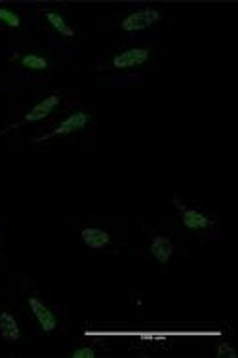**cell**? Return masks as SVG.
<instances>
[{
    "mask_svg": "<svg viewBox=\"0 0 238 358\" xmlns=\"http://www.w3.org/2000/svg\"><path fill=\"white\" fill-rule=\"evenodd\" d=\"M25 315L42 336H55L63 330L65 315L59 305L50 301L41 292H29L23 297Z\"/></svg>",
    "mask_w": 238,
    "mask_h": 358,
    "instance_id": "6da1fadb",
    "label": "cell"
},
{
    "mask_svg": "<svg viewBox=\"0 0 238 358\" xmlns=\"http://www.w3.org/2000/svg\"><path fill=\"white\" fill-rule=\"evenodd\" d=\"M172 206L177 212L179 223L185 231H189L195 236H214L218 234V223H219V214L218 212H210L202 206L197 204H190L181 196L174 194L172 196Z\"/></svg>",
    "mask_w": 238,
    "mask_h": 358,
    "instance_id": "7a4b0ae2",
    "label": "cell"
},
{
    "mask_svg": "<svg viewBox=\"0 0 238 358\" xmlns=\"http://www.w3.org/2000/svg\"><path fill=\"white\" fill-rule=\"evenodd\" d=\"M155 54L153 44H136V46H124L116 50L115 54L109 55V59L105 62L103 69L109 73H118V75H128L141 71L147 63H150Z\"/></svg>",
    "mask_w": 238,
    "mask_h": 358,
    "instance_id": "3957f363",
    "label": "cell"
},
{
    "mask_svg": "<svg viewBox=\"0 0 238 358\" xmlns=\"http://www.w3.org/2000/svg\"><path fill=\"white\" fill-rule=\"evenodd\" d=\"M76 241L90 252L97 254H107L116 252L118 238L105 223H82L76 231Z\"/></svg>",
    "mask_w": 238,
    "mask_h": 358,
    "instance_id": "277c9868",
    "label": "cell"
},
{
    "mask_svg": "<svg viewBox=\"0 0 238 358\" xmlns=\"http://www.w3.org/2000/svg\"><path fill=\"white\" fill-rule=\"evenodd\" d=\"M38 20H41L42 29L55 36L57 41L62 42H75L78 36V29L73 23V20L69 17L67 12L57 10V8H48V6H38Z\"/></svg>",
    "mask_w": 238,
    "mask_h": 358,
    "instance_id": "5b68a950",
    "label": "cell"
},
{
    "mask_svg": "<svg viewBox=\"0 0 238 358\" xmlns=\"http://www.w3.org/2000/svg\"><path fill=\"white\" fill-rule=\"evenodd\" d=\"M63 103H65V99H63L62 94H50V96L42 97L41 101H36V103L31 107V109L20 118V120H15L14 124L6 126L4 130L0 131V136H4V134H10V131L20 130L23 126H31V124H38V122H46L50 118L54 117L57 110L62 109Z\"/></svg>",
    "mask_w": 238,
    "mask_h": 358,
    "instance_id": "8992f818",
    "label": "cell"
},
{
    "mask_svg": "<svg viewBox=\"0 0 238 358\" xmlns=\"http://www.w3.org/2000/svg\"><path fill=\"white\" fill-rule=\"evenodd\" d=\"M10 62L15 63V67L21 73H25L29 76H50L55 71V62L52 59V55H48L46 52L41 50H20L10 57Z\"/></svg>",
    "mask_w": 238,
    "mask_h": 358,
    "instance_id": "52a82bcc",
    "label": "cell"
},
{
    "mask_svg": "<svg viewBox=\"0 0 238 358\" xmlns=\"http://www.w3.org/2000/svg\"><path fill=\"white\" fill-rule=\"evenodd\" d=\"M162 17L164 12L158 10V8H137V10H132V12L120 17L118 31H122L124 35H137V33L153 31L162 23Z\"/></svg>",
    "mask_w": 238,
    "mask_h": 358,
    "instance_id": "ba28073f",
    "label": "cell"
},
{
    "mask_svg": "<svg viewBox=\"0 0 238 358\" xmlns=\"http://www.w3.org/2000/svg\"><path fill=\"white\" fill-rule=\"evenodd\" d=\"M92 113L88 110H75V113H69L67 117L63 118L62 122L54 128H50L48 131H44L42 136L33 139V143H46V141H52V139H63L71 138V136H76V134H82V131L88 130V126L92 124Z\"/></svg>",
    "mask_w": 238,
    "mask_h": 358,
    "instance_id": "9c48e42d",
    "label": "cell"
},
{
    "mask_svg": "<svg viewBox=\"0 0 238 358\" xmlns=\"http://www.w3.org/2000/svg\"><path fill=\"white\" fill-rule=\"evenodd\" d=\"M147 254L150 259H155L158 265L162 267H170L172 263L177 259L179 254V244L177 241L168 233H160L155 231L147 236Z\"/></svg>",
    "mask_w": 238,
    "mask_h": 358,
    "instance_id": "30bf717a",
    "label": "cell"
},
{
    "mask_svg": "<svg viewBox=\"0 0 238 358\" xmlns=\"http://www.w3.org/2000/svg\"><path fill=\"white\" fill-rule=\"evenodd\" d=\"M25 339V324L18 310L10 307L0 309V343L6 347H18Z\"/></svg>",
    "mask_w": 238,
    "mask_h": 358,
    "instance_id": "8fae6325",
    "label": "cell"
},
{
    "mask_svg": "<svg viewBox=\"0 0 238 358\" xmlns=\"http://www.w3.org/2000/svg\"><path fill=\"white\" fill-rule=\"evenodd\" d=\"M25 25H27V20L21 10L8 6V4H0V31L18 33V31H23Z\"/></svg>",
    "mask_w": 238,
    "mask_h": 358,
    "instance_id": "7c38bea8",
    "label": "cell"
},
{
    "mask_svg": "<svg viewBox=\"0 0 238 358\" xmlns=\"http://www.w3.org/2000/svg\"><path fill=\"white\" fill-rule=\"evenodd\" d=\"M216 357L218 358H238V352L231 343L221 341V343L216 345Z\"/></svg>",
    "mask_w": 238,
    "mask_h": 358,
    "instance_id": "4fadbf2b",
    "label": "cell"
},
{
    "mask_svg": "<svg viewBox=\"0 0 238 358\" xmlns=\"http://www.w3.org/2000/svg\"><path fill=\"white\" fill-rule=\"evenodd\" d=\"M99 352L95 351L92 345H82V347H76L75 351L71 352L73 358H95Z\"/></svg>",
    "mask_w": 238,
    "mask_h": 358,
    "instance_id": "5bb4252c",
    "label": "cell"
},
{
    "mask_svg": "<svg viewBox=\"0 0 238 358\" xmlns=\"http://www.w3.org/2000/svg\"><path fill=\"white\" fill-rule=\"evenodd\" d=\"M2 244H4V231L0 227V250H2Z\"/></svg>",
    "mask_w": 238,
    "mask_h": 358,
    "instance_id": "9a60e30c",
    "label": "cell"
}]
</instances>
